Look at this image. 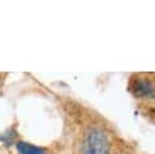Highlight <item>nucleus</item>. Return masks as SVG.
I'll list each match as a JSON object with an SVG mask.
<instances>
[{"label": "nucleus", "instance_id": "nucleus-1", "mask_svg": "<svg viewBox=\"0 0 155 154\" xmlns=\"http://www.w3.org/2000/svg\"><path fill=\"white\" fill-rule=\"evenodd\" d=\"M82 154H110V142L104 131L88 129L82 141Z\"/></svg>", "mask_w": 155, "mask_h": 154}, {"label": "nucleus", "instance_id": "nucleus-3", "mask_svg": "<svg viewBox=\"0 0 155 154\" xmlns=\"http://www.w3.org/2000/svg\"><path fill=\"white\" fill-rule=\"evenodd\" d=\"M17 149H18L19 154H45L42 152V149H40L33 144H29L27 142H18Z\"/></svg>", "mask_w": 155, "mask_h": 154}, {"label": "nucleus", "instance_id": "nucleus-2", "mask_svg": "<svg viewBox=\"0 0 155 154\" xmlns=\"http://www.w3.org/2000/svg\"><path fill=\"white\" fill-rule=\"evenodd\" d=\"M131 91L133 92L134 96L143 97V98L154 97V95H155V89H154L153 84L145 79H136L131 84Z\"/></svg>", "mask_w": 155, "mask_h": 154}]
</instances>
